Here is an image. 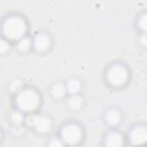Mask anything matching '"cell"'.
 Returning a JSON list of instances; mask_svg holds the SVG:
<instances>
[{"instance_id": "2", "label": "cell", "mask_w": 147, "mask_h": 147, "mask_svg": "<svg viewBox=\"0 0 147 147\" xmlns=\"http://www.w3.org/2000/svg\"><path fill=\"white\" fill-rule=\"evenodd\" d=\"M18 107L25 111H31L37 108L40 99L38 94L32 90H25L20 92L16 99Z\"/></svg>"}, {"instance_id": "10", "label": "cell", "mask_w": 147, "mask_h": 147, "mask_svg": "<svg viewBox=\"0 0 147 147\" xmlns=\"http://www.w3.org/2000/svg\"><path fill=\"white\" fill-rule=\"evenodd\" d=\"M80 88V82L75 79L69 80L67 85V90L71 94H75L79 91Z\"/></svg>"}, {"instance_id": "19", "label": "cell", "mask_w": 147, "mask_h": 147, "mask_svg": "<svg viewBox=\"0 0 147 147\" xmlns=\"http://www.w3.org/2000/svg\"><path fill=\"white\" fill-rule=\"evenodd\" d=\"M141 42H142V44H144L145 45L146 44V38L145 36L141 37Z\"/></svg>"}, {"instance_id": "15", "label": "cell", "mask_w": 147, "mask_h": 147, "mask_svg": "<svg viewBox=\"0 0 147 147\" xmlns=\"http://www.w3.org/2000/svg\"><path fill=\"white\" fill-rule=\"evenodd\" d=\"M11 119L16 123H20L22 119V116L19 112H14L11 114Z\"/></svg>"}, {"instance_id": "11", "label": "cell", "mask_w": 147, "mask_h": 147, "mask_svg": "<svg viewBox=\"0 0 147 147\" xmlns=\"http://www.w3.org/2000/svg\"><path fill=\"white\" fill-rule=\"evenodd\" d=\"M65 87L61 84H56L52 90V93L56 98H61L65 94Z\"/></svg>"}, {"instance_id": "18", "label": "cell", "mask_w": 147, "mask_h": 147, "mask_svg": "<svg viewBox=\"0 0 147 147\" xmlns=\"http://www.w3.org/2000/svg\"><path fill=\"white\" fill-rule=\"evenodd\" d=\"M60 141H58L57 140H53L51 141V145L53 146H61V144H60Z\"/></svg>"}, {"instance_id": "13", "label": "cell", "mask_w": 147, "mask_h": 147, "mask_svg": "<svg viewBox=\"0 0 147 147\" xmlns=\"http://www.w3.org/2000/svg\"><path fill=\"white\" fill-rule=\"evenodd\" d=\"M30 47V41L26 38H22L18 44V47L19 49L22 51H27L29 49Z\"/></svg>"}, {"instance_id": "7", "label": "cell", "mask_w": 147, "mask_h": 147, "mask_svg": "<svg viewBox=\"0 0 147 147\" xmlns=\"http://www.w3.org/2000/svg\"><path fill=\"white\" fill-rule=\"evenodd\" d=\"M50 44L48 37L43 34H39L36 36L34 40V47L37 51L43 52L46 51Z\"/></svg>"}, {"instance_id": "5", "label": "cell", "mask_w": 147, "mask_h": 147, "mask_svg": "<svg viewBox=\"0 0 147 147\" xmlns=\"http://www.w3.org/2000/svg\"><path fill=\"white\" fill-rule=\"evenodd\" d=\"M28 123L34 126L35 128L40 132H47L50 128L51 122L49 119L45 116H32L27 119Z\"/></svg>"}, {"instance_id": "6", "label": "cell", "mask_w": 147, "mask_h": 147, "mask_svg": "<svg viewBox=\"0 0 147 147\" xmlns=\"http://www.w3.org/2000/svg\"><path fill=\"white\" fill-rule=\"evenodd\" d=\"M130 138L133 144L139 145L144 143L146 139V129L142 126L134 128L130 133Z\"/></svg>"}, {"instance_id": "1", "label": "cell", "mask_w": 147, "mask_h": 147, "mask_svg": "<svg viewBox=\"0 0 147 147\" xmlns=\"http://www.w3.org/2000/svg\"><path fill=\"white\" fill-rule=\"evenodd\" d=\"M4 34L10 39H19L26 31V24L24 20L16 16L10 17L4 22L2 28Z\"/></svg>"}, {"instance_id": "17", "label": "cell", "mask_w": 147, "mask_h": 147, "mask_svg": "<svg viewBox=\"0 0 147 147\" xmlns=\"http://www.w3.org/2000/svg\"><path fill=\"white\" fill-rule=\"evenodd\" d=\"M21 87V83L19 82H14L12 83L11 86V89L13 91H17L18 90H19V88Z\"/></svg>"}, {"instance_id": "8", "label": "cell", "mask_w": 147, "mask_h": 147, "mask_svg": "<svg viewBox=\"0 0 147 147\" xmlns=\"http://www.w3.org/2000/svg\"><path fill=\"white\" fill-rule=\"evenodd\" d=\"M106 142L109 146H119L122 144L123 138L119 133L113 132L107 137Z\"/></svg>"}, {"instance_id": "4", "label": "cell", "mask_w": 147, "mask_h": 147, "mask_svg": "<svg viewBox=\"0 0 147 147\" xmlns=\"http://www.w3.org/2000/svg\"><path fill=\"white\" fill-rule=\"evenodd\" d=\"M61 134L63 140L69 145H75L78 143L82 136L80 129L75 124L65 126L62 130Z\"/></svg>"}, {"instance_id": "16", "label": "cell", "mask_w": 147, "mask_h": 147, "mask_svg": "<svg viewBox=\"0 0 147 147\" xmlns=\"http://www.w3.org/2000/svg\"><path fill=\"white\" fill-rule=\"evenodd\" d=\"M0 49H1V52L2 53L6 52L7 49H8V45L7 42L5 41L1 40V44H0Z\"/></svg>"}, {"instance_id": "14", "label": "cell", "mask_w": 147, "mask_h": 147, "mask_svg": "<svg viewBox=\"0 0 147 147\" xmlns=\"http://www.w3.org/2000/svg\"><path fill=\"white\" fill-rule=\"evenodd\" d=\"M138 26L142 30H145L146 28V15L142 16L138 20Z\"/></svg>"}, {"instance_id": "9", "label": "cell", "mask_w": 147, "mask_h": 147, "mask_svg": "<svg viewBox=\"0 0 147 147\" xmlns=\"http://www.w3.org/2000/svg\"><path fill=\"white\" fill-rule=\"evenodd\" d=\"M107 121L111 125L117 123L121 118L120 114L117 110H111L107 114Z\"/></svg>"}, {"instance_id": "12", "label": "cell", "mask_w": 147, "mask_h": 147, "mask_svg": "<svg viewBox=\"0 0 147 147\" xmlns=\"http://www.w3.org/2000/svg\"><path fill=\"white\" fill-rule=\"evenodd\" d=\"M69 105L72 109H78L82 105V99L79 96L74 95L70 98L69 100Z\"/></svg>"}, {"instance_id": "3", "label": "cell", "mask_w": 147, "mask_h": 147, "mask_svg": "<svg viewBox=\"0 0 147 147\" xmlns=\"http://www.w3.org/2000/svg\"><path fill=\"white\" fill-rule=\"evenodd\" d=\"M127 78V70L121 65H115L109 69L107 79L109 82L112 85L121 86L125 83Z\"/></svg>"}]
</instances>
